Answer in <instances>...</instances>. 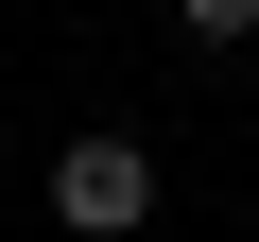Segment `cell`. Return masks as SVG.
<instances>
[{
  "instance_id": "cell-1",
  "label": "cell",
  "mask_w": 259,
  "mask_h": 242,
  "mask_svg": "<svg viewBox=\"0 0 259 242\" xmlns=\"http://www.w3.org/2000/svg\"><path fill=\"white\" fill-rule=\"evenodd\" d=\"M35 208H52L69 242H139V225H156V139H121V121H87V139H52Z\"/></svg>"
},
{
  "instance_id": "cell-2",
  "label": "cell",
  "mask_w": 259,
  "mask_h": 242,
  "mask_svg": "<svg viewBox=\"0 0 259 242\" xmlns=\"http://www.w3.org/2000/svg\"><path fill=\"white\" fill-rule=\"evenodd\" d=\"M173 18H190L207 52H242V35H259V0H173Z\"/></svg>"
}]
</instances>
